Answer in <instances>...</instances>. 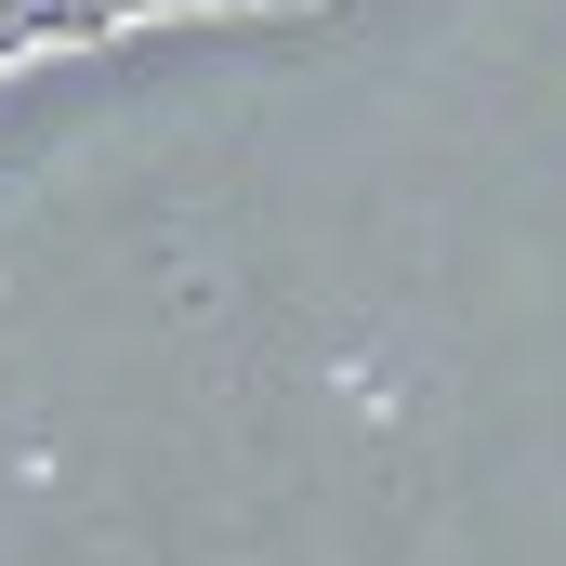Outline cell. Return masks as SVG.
I'll list each match as a JSON object with an SVG mask.
<instances>
[{
    "instance_id": "obj_1",
    "label": "cell",
    "mask_w": 566,
    "mask_h": 566,
    "mask_svg": "<svg viewBox=\"0 0 566 566\" xmlns=\"http://www.w3.org/2000/svg\"><path fill=\"white\" fill-rule=\"evenodd\" d=\"M211 13H303V0H0V80L40 53H93L133 27H211Z\"/></svg>"
}]
</instances>
